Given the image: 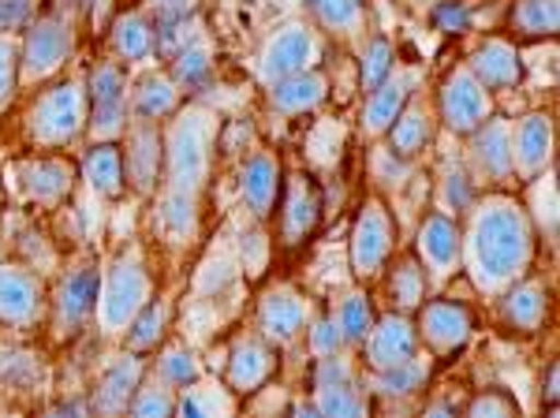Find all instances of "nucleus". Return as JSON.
Returning <instances> with one entry per match:
<instances>
[{"instance_id":"nucleus-41","label":"nucleus","mask_w":560,"mask_h":418,"mask_svg":"<svg viewBox=\"0 0 560 418\" xmlns=\"http://www.w3.org/2000/svg\"><path fill=\"white\" fill-rule=\"evenodd\" d=\"M433 20H438L441 31L459 34V31H467V23H471V15H467V8L459 4V0H441V8H438V12H433Z\"/></svg>"},{"instance_id":"nucleus-2","label":"nucleus","mask_w":560,"mask_h":418,"mask_svg":"<svg viewBox=\"0 0 560 418\" xmlns=\"http://www.w3.org/2000/svg\"><path fill=\"white\" fill-rule=\"evenodd\" d=\"M441 113H445V124L453 131H475L478 124L490 113V102H486V86L478 83L471 71H459L445 83V94H441Z\"/></svg>"},{"instance_id":"nucleus-3","label":"nucleus","mask_w":560,"mask_h":418,"mask_svg":"<svg viewBox=\"0 0 560 418\" xmlns=\"http://www.w3.org/2000/svg\"><path fill=\"white\" fill-rule=\"evenodd\" d=\"M83 120V105H79L75 86H57L52 94L42 97L38 113H34V135L42 142H65L79 131Z\"/></svg>"},{"instance_id":"nucleus-47","label":"nucleus","mask_w":560,"mask_h":418,"mask_svg":"<svg viewBox=\"0 0 560 418\" xmlns=\"http://www.w3.org/2000/svg\"><path fill=\"white\" fill-rule=\"evenodd\" d=\"M135 411H139V415H168V411H173V399H168L165 393H150V396H142L139 404H135Z\"/></svg>"},{"instance_id":"nucleus-26","label":"nucleus","mask_w":560,"mask_h":418,"mask_svg":"<svg viewBox=\"0 0 560 418\" xmlns=\"http://www.w3.org/2000/svg\"><path fill=\"white\" fill-rule=\"evenodd\" d=\"M512 23H516L523 34H553L560 23L557 0H520Z\"/></svg>"},{"instance_id":"nucleus-5","label":"nucleus","mask_w":560,"mask_h":418,"mask_svg":"<svg viewBox=\"0 0 560 418\" xmlns=\"http://www.w3.org/2000/svg\"><path fill=\"white\" fill-rule=\"evenodd\" d=\"M71 49V26L60 23V20H45L31 31V38H26V76L38 79V76H49L52 68H57L60 60L68 57Z\"/></svg>"},{"instance_id":"nucleus-17","label":"nucleus","mask_w":560,"mask_h":418,"mask_svg":"<svg viewBox=\"0 0 560 418\" xmlns=\"http://www.w3.org/2000/svg\"><path fill=\"white\" fill-rule=\"evenodd\" d=\"M94 306H97V272L83 269L75 277H68L65 288H60V317H65V325H79Z\"/></svg>"},{"instance_id":"nucleus-29","label":"nucleus","mask_w":560,"mask_h":418,"mask_svg":"<svg viewBox=\"0 0 560 418\" xmlns=\"http://www.w3.org/2000/svg\"><path fill=\"white\" fill-rule=\"evenodd\" d=\"M430 142V124H427V116L415 108V113H408V116H396L393 120V147H396V153H419L422 147Z\"/></svg>"},{"instance_id":"nucleus-38","label":"nucleus","mask_w":560,"mask_h":418,"mask_svg":"<svg viewBox=\"0 0 560 418\" xmlns=\"http://www.w3.org/2000/svg\"><path fill=\"white\" fill-rule=\"evenodd\" d=\"M318 393H322L318 399L322 415H363V404H359L345 385H329V388H318Z\"/></svg>"},{"instance_id":"nucleus-34","label":"nucleus","mask_w":560,"mask_h":418,"mask_svg":"<svg viewBox=\"0 0 560 418\" xmlns=\"http://www.w3.org/2000/svg\"><path fill=\"white\" fill-rule=\"evenodd\" d=\"M340 329H345V336H351V340H363V336L370 333V303L363 295H348L345 303H340Z\"/></svg>"},{"instance_id":"nucleus-37","label":"nucleus","mask_w":560,"mask_h":418,"mask_svg":"<svg viewBox=\"0 0 560 418\" xmlns=\"http://www.w3.org/2000/svg\"><path fill=\"white\" fill-rule=\"evenodd\" d=\"M388 68H393V49H388L385 42H374V45H370V53H366V63H363V83L370 90H377L385 83Z\"/></svg>"},{"instance_id":"nucleus-7","label":"nucleus","mask_w":560,"mask_h":418,"mask_svg":"<svg viewBox=\"0 0 560 418\" xmlns=\"http://www.w3.org/2000/svg\"><path fill=\"white\" fill-rule=\"evenodd\" d=\"M311 53H314L311 34H306L303 26H288L284 34H277V38L269 42L261 71H266L269 83H277V79H288V76H295V71H303Z\"/></svg>"},{"instance_id":"nucleus-36","label":"nucleus","mask_w":560,"mask_h":418,"mask_svg":"<svg viewBox=\"0 0 560 418\" xmlns=\"http://www.w3.org/2000/svg\"><path fill=\"white\" fill-rule=\"evenodd\" d=\"M206 76H210V57H206L202 45H191V49L179 53V60H176V79H179V83L198 86Z\"/></svg>"},{"instance_id":"nucleus-46","label":"nucleus","mask_w":560,"mask_h":418,"mask_svg":"<svg viewBox=\"0 0 560 418\" xmlns=\"http://www.w3.org/2000/svg\"><path fill=\"white\" fill-rule=\"evenodd\" d=\"M12 71H15V53L8 42H0V102H4L8 90H12Z\"/></svg>"},{"instance_id":"nucleus-42","label":"nucleus","mask_w":560,"mask_h":418,"mask_svg":"<svg viewBox=\"0 0 560 418\" xmlns=\"http://www.w3.org/2000/svg\"><path fill=\"white\" fill-rule=\"evenodd\" d=\"M161 370H165V378L176 381V385H191V381L198 378V362L191 356H184V351H173Z\"/></svg>"},{"instance_id":"nucleus-31","label":"nucleus","mask_w":560,"mask_h":418,"mask_svg":"<svg viewBox=\"0 0 560 418\" xmlns=\"http://www.w3.org/2000/svg\"><path fill=\"white\" fill-rule=\"evenodd\" d=\"M430 370L422 367V362H400V367H385V374H382V393H388V396H396V393H415V388L422 385V378H427Z\"/></svg>"},{"instance_id":"nucleus-15","label":"nucleus","mask_w":560,"mask_h":418,"mask_svg":"<svg viewBox=\"0 0 560 418\" xmlns=\"http://www.w3.org/2000/svg\"><path fill=\"white\" fill-rule=\"evenodd\" d=\"M318 190H314L311 179H303V176H295V184H292V195H288V213H284V235H288V243H300L306 232L318 224Z\"/></svg>"},{"instance_id":"nucleus-33","label":"nucleus","mask_w":560,"mask_h":418,"mask_svg":"<svg viewBox=\"0 0 560 418\" xmlns=\"http://www.w3.org/2000/svg\"><path fill=\"white\" fill-rule=\"evenodd\" d=\"M311 8L325 26H337V31L359 23V0H311Z\"/></svg>"},{"instance_id":"nucleus-21","label":"nucleus","mask_w":560,"mask_h":418,"mask_svg":"<svg viewBox=\"0 0 560 418\" xmlns=\"http://www.w3.org/2000/svg\"><path fill=\"white\" fill-rule=\"evenodd\" d=\"M243 195H247V202L258 217L269 213V206H273V198H277V165L273 161L269 158L250 161L247 176H243Z\"/></svg>"},{"instance_id":"nucleus-1","label":"nucleus","mask_w":560,"mask_h":418,"mask_svg":"<svg viewBox=\"0 0 560 418\" xmlns=\"http://www.w3.org/2000/svg\"><path fill=\"white\" fill-rule=\"evenodd\" d=\"M475 254H478V266H482V277L490 285L516 277L530 254V232L516 206L509 202L486 206V213L478 217V229H475Z\"/></svg>"},{"instance_id":"nucleus-19","label":"nucleus","mask_w":560,"mask_h":418,"mask_svg":"<svg viewBox=\"0 0 560 418\" xmlns=\"http://www.w3.org/2000/svg\"><path fill=\"white\" fill-rule=\"evenodd\" d=\"M325 97V79L322 76H288V79H277L273 86V105L284 108V113H303V108L318 105Z\"/></svg>"},{"instance_id":"nucleus-45","label":"nucleus","mask_w":560,"mask_h":418,"mask_svg":"<svg viewBox=\"0 0 560 418\" xmlns=\"http://www.w3.org/2000/svg\"><path fill=\"white\" fill-rule=\"evenodd\" d=\"M26 12H31V0H0V31L23 23Z\"/></svg>"},{"instance_id":"nucleus-44","label":"nucleus","mask_w":560,"mask_h":418,"mask_svg":"<svg viewBox=\"0 0 560 418\" xmlns=\"http://www.w3.org/2000/svg\"><path fill=\"white\" fill-rule=\"evenodd\" d=\"M314 348H318L322 356H337V348H340V325L337 322H322L318 329H314Z\"/></svg>"},{"instance_id":"nucleus-28","label":"nucleus","mask_w":560,"mask_h":418,"mask_svg":"<svg viewBox=\"0 0 560 418\" xmlns=\"http://www.w3.org/2000/svg\"><path fill=\"white\" fill-rule=\"evenodd\" d=\"M116 49L128 60H142L153 49V31L142 23V15H124L116 23Z\"/></svg>"},{"instance_id":"nucleus-9","label":"nucleus","mask_w":560,"mask_h":418,"mask_svg":"<svg viewBox=\"0 0 560 418\" xmlns=\"http://www.w3.org/2000/svg\"><path fill=\"white\" fill-rule=\"evenodd\" d=\"M90 90H94V131L116 135L124 120V76L116 68H97Z\"/></svg>"},{"instance_id":"nucleus-30","label":"nucleus","mask_w":560,"mask_h":418,"mask_svg":"<svg viewBox=\"0 0 560 418\" xmlns=\"http://www.w3.org/2000/svg\"><path fill=\"white\" fill-rule=\"evenodd\" d=\"M68 184H71V172H68V165H60V161H38V165L31 169V190L38 198H60L68 190Z\"/></svg>"},{"instance_id":"nucleus-4","label":"nucleus","mask_w":560,"mask_h":418,"mask_svg":"<svg viewBox=\"0 0 560 418\" xmlns=\"http://www.w3.org/2000/svg\"><path fill=\"white\" fill-rule=\"evenodd\" d=\"M206 172V124L202 116H187L173 135V179L179 190H195Z\"/></svg>"},{"instance_id":"nucleus-40","label":"nucleus","mask_w":560,"mask_h":418,"mask_svg":"<svg viewBox=\"0 0 560 418\" xmlns=\"http://www.w3.org/2000/svg\"><path fill=\"white\" fill-rule=\"evenodd\" d=\"M393 288H396V299H400L404 306H415V303H419V295H422V272L415 269L411 262H404V266L396 269Z\"/></svg>"},{"instance_id":"nucleus-20","label":"nucleus","mask_w":560,"mask_h":418,"mask_svg":"<svg viewBox=\"0 0 560 418\" xmlns=\"http://www.w3.org/2000/svg\"><path fill=\"white\" fill-rule=\"evenodd\" d=\"M303 325V303L292 295H269L266 306H261V329L269 336H277V340H292L295 333H300Z\"/></svg>"},{"instance_id":"nucleus-8","label":"nucleus","mask_w":560,"mask_h":418,"mask_svg":"<svg viewBox=\"0 0 560 418\" xmlns=\"http://www.w3.org/2000/svg\"><path fill=\"white\" fill-rule=\"evenodd\" d=\"M388 254V221L377 213V206H370L363 217H359L355 240H351V262H355V272L370 277Z\"/></svg>"},{"instance_id":"nucleus-16","label":"nucleus","mask_w":560,"mask_h":418,"mask_svg":"<svg viewBox=\"0 0 560 418\" xmlns=\"http://www.w3.org/2000/svg\"><path fill=\"white\" fill-rule=\"evenodd\" d=\"M549 147H553V127H549L546 116H527L516 131V153L520 165L527 172H538L549 161Z\"/></svg>"},{"instance_id":"nucleus-25","label":"nucleus","mask_w":560,"mask_h":418,"mask_svg":"<svg viewBox=\"0 0 560 418\" xmlns=\"http://www.w3.org/2000/svg\"><path fill=\"white\" fill-rule=\"evenodd\" d=\"M86 179L102 195H120V153L113 147H102L86 158Z\"/></svg>"},{"instance_id":"nucleus-22","label":"nucleus","mask_w":560,"mask_h":418,"mask_svg":"<svg viewBox=\"0 0 560 418\" xmlns=\"http://www.w3.org/2000/svg\"><path fill=\"white\" fill-rule=\"evenodd\" d=\"M408 86H411V79H400V83H388V86L374 90V97H370V105H366L370 131H385V127H393V120L400 116L404 97H408Z\"/></svg>"},{"instance_id":"nucleus-13","label":"nucleus","mask_w":560,"mask_h":418,"mask_svg":"<svg viewBox=\"0 0 560 418\" xmlns=\"http://www.w3.org/2000/svg\"><path fill=\"white\" fill-rule=\"evenodd\" d=\"M422 325H427V336L438 348H459L467 340V329H471V317L456 303H430Z\"/></svg>"},{"instance_id":"nucleus-14","label":"nucleus","mask_w":560,"mask_h":418,"mask_svg":"<svg viewBox=\"0 0 560 418\" xmlns=\"http://www.w3.org/2000/svg\"><path fill=\"white\" fill-rule=\"evenodd\" d=\"M34 311H38L34 280L15 269H0V317L4 322H31Z\"/></svg>"},{"instance_id":"nucleus-48","label":"nucleus","mask_w":560,"mask_h":418,"mask_svg":"<svg viewBox=\"0 0 560 418\" xmlns=\"http://www.w3.org/2000/svg\"><path fill=\"white\" fill-rule=\"evenodd\" d=\"M467 202H471V187H467V184H464V176L456 172V176L448 179V206L464 209Z\"/></svg>"},{"instance_id":"nucleus-6","label":"nucleus","mask_w":560,"mask_h":418,"mask_svg":"<svg viewBox=\"0 0 560 418\" xmlns=\"http://www.w3.org/2000/svg\"><path fill=\"white\" fill-rule=\"evenodd\" d=\"M142 299H147V277L135 266H120L108 280L105 292V325L108 329H124L135 314L142 311Z\"/></svg>"},{"instance_id":"nucleus-24","label":"nucleus","mask_w":560,"mask_h":418,"mask_svg":"<svg viewBox=\"0 0 560 418\" xmlns=\"http://www.w3.org/2000/svg\"><path fill=\"white\" fill-rule=\"evenodd\" d=\"M269 367H273V359H269L266 348H258V344H243V348L236 351V359H232V385L255 388L258 381L269 374Z\"/></svg>"},{"instance_id":"nucleus-35","label":"nucleus","mask_w":560,"mask_h":418,"mask_svg":"<svg viewBox=\"0 0 560 418\" xmlns=\"http://www.w3.org/2000/svg\"><path fill=\"white\" fill-rule=\"evenodd\" d=\"M173 105H176V90L168 86L165 79H150V83L142 86V97H139L142 116H165Z\"/></svg>"},{"instance_id":"nucleus-27","label":"nucleus","mask_w":560,"mask_h":418,"mask_svg":"<svg viewBox=\"0 0 560 418\" xmlns=\"http://www.w3.org/2000/svg\"><path fill=\"white\" fill-rule=\"evenodd\" d=\"M546 314V292L538 285H523L509 295V322L520 329H535Z\"/></svg>"},{"instance_id":"nucleus-10","label":"nucleus","mask_w":560,"mask_h":418,"mask_svg":"<svg viewBox=\"0 0 560 418\" xmlns=\"http://www.w3.org/2000/svg\"><path fill=\"white\" fill-rule=\"evenodd\" d=\"M471 76L482 83L486 90H504L520 83V57L509 49L504 42H490L475 53L471 60Z\"/></svg>"},{"instance_id":"nucleus-23","label":"nucleus","mask_w":560,"mask_h":418,"mask_svg":"<svg viewBox=\"0 0 560 418\" xmlns=\"http://www.w3.org/2000/svg\"><path fill=\"white\" fill-rule=\"evenodd\" d=\"M135 381H139V362L124 359L120 367L105 378V388L97 393V407H102V411H120V407H128Z\"/></svg>"},{"instance_id":"nucleus-39","label":"nucleus","mask_w":560,"mask_h":418,"mask_svg":"<svg viewBox=\"0 0 560 418\" xmlns=\"http://www.w3.org/2000/svg\"><path fill=\"white\" fill-rule=\"evenodd\" d=\"M161 322H165V306L161 303L147 306V314H142L131 329V348H150V344L161 336Z\"/></svg>"},{"instance_id":"nucleus-11","label":"nucleus","mask_w":560,"mask_h":418,"mask_svg":"<svg viewBox=\"0 0 560 418\" xmlns=\"http://www.w3.org/2000/svg\"><path fill=\"white\" fill-rule=\"evenodd\" d=\"M370 359H374V367H382V370L415 359L411 325L404 322V317H388V322H382V329H377L374 340H370Z\"/></svg>"},{"instance_id":"nucleus-32","label":"nucleus","mask_w":560,"mask_h":418,"mask_svg":"<svg viewBox=\"0 0 560 418\" xmlns=\"http://www.w3.org/2000/svg\"><path fill=\"white\" fill-rule=\"evenodd\" d=\"M131 169H135V179H139V187H150L153 172H158V135H153V131H139V135H135Z\"/></svg>"},{"instance_id":"nucleus-12","label":"nucleus","mask_w":560,"mask_h":418,"mask_svg":"<svg viewBox=\"0 0 560 418\" xmlns=\"http://www.w3.org/2000/svg\"><path fill=\"white\" fill-rule=\"evenodd\" d=\"M475 161H478V169L486 172V176H509L512 172V135H509V127L504 124H486L482 131H478V139H475Z\"/></svg>"},{"instance_id":"nucleus-49","label":"nucleus","mask_w":560,"mask_h":418,"mask_svg":"<svg viewBox=\"0 0 560 418\" xmlns=\"http://www.w3.org/2000/svg\"><path fill=\"white\" fill-rule=\"evenodd\" d=\"M471 411H475V415H512V404H504V399H493V396H490V399L482 396V399H478V404L471 407Z\"/></svg>"},{"instance_id":"nucleus-18","label":"nucleus","mask_w":560,"mask_h":418,"mask_svg":"<svg viewBox=\"0 0 560 418\" xmlns=\"http://www.w3.org/2000/svg\"><path fill=\"white\" fill-rule=\"evenodd\" d=\"M422 254L430 258V266L438 272H448L456 266L459 240H456V224L448 217H430L427 229H422Z\"/></svg>"},{"instance_id":"nucleus-50","label":"nucleus","mask_w":560,"mask_h":418,"mask_svg":"<svg viewBox=\"0 0 560 418\" xmlns=\"http://www.w3.org/2000/svg\"><path fill=\"white\" fill-rule=\"evenodd\" d=\"M79 4H86V0H79Z\"/></svg>"},{"instance_id":"nucleus-43","label":"nucleus","mask_w":560,"mask_h":418,"mask_svg":"<svg viewBox=\"0 0 560 418\" xmlns=\"http://www.w3.org/2000/svg\"><path fill=\"white\" fill-rule=\"evenodd\" d=\"M165 221L173 224V232H187V224H191V202H187L184 195L168 198V202H165Z\"/></svg>"}]
</instances>
